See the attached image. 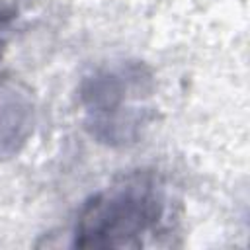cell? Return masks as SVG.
Masks as SVG:
<instances>
[{
	"label": "cell",
	"mask_w": 250,
	"mask_h": 250,
	"mask_svg": "<svg viewBox=\"0 0 250 250\" xmlns=\"http://www.w3.org/2000/svg\"><path fill=\"white\" fill-rule=\"evenodd\" d=\"M172 195L164 178L137 170L90 195L72 227V246L86 250L141 248L170 232Z\"/></svg>",
	"instance_id": "cell-1"
},
{
	"label": "cell",
	"mask_w": 250,
	"mask_h": 250,
	"mask_svg": "<svg viewBox=\"0 0 250 250\" xmlns=\"http://www.w3.org/2000/svg\"><path fill=\"white\" fill-rule=\"evenodd\" d=\"M154 74L143 61H119L92 68L78 84L86 133L109 148L139 143L156 117Z\"/></svg>",
	"instance_id": "cell-2"
},
{
	"label": "cell",
	"mask_w": 250,
	"mask_h": 250,
	"mask_svg": "<svg viewBox=\"0 0 250 250\" xmlns=\"http://www.w3.org/2000/svg\"><path fill=\"white\" fill-rule=\"evenodd\" d=\"M35 100L31 90L12 78L0 80V162L16 156L35 129Z\"/></svg>",
	"instance_id": "cell-3"
},
{
	"label": "cell",
	"mask_w": 250,
	"mask_h": 250,
	"mask_svg": "<svg viewBox=\"0 0 250 250\" xmlns=\"http://www.w3.org/2000/svg\"><path fill=\"white\" fill-rule=\"evenodd\" d=\"M18 18H20V8L16 0H0V51L8 43Z\"/></svg>",
	"instance_id": "cell-4"
}]
</instances>
